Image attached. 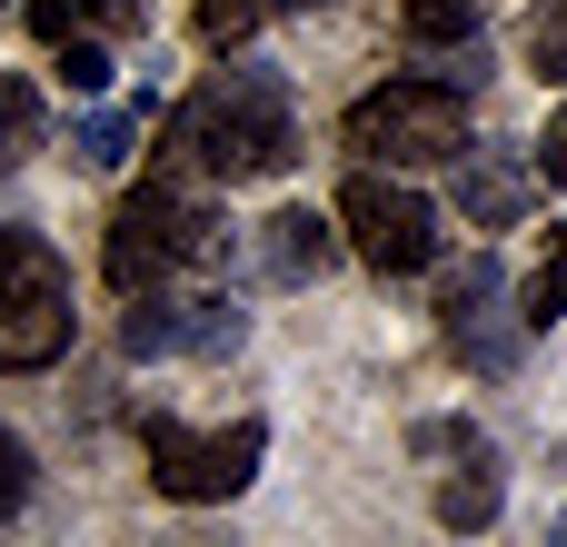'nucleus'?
<instances>
[{
	"label": "nucleus",
	"instance_id": "nucleus-1",
	"mask_svg": "<svg viewBox=\"0 0 567 547\" xmlns=\"http://www.w3.org/2000/svg\"><path fill=\"white\" fill-rule=\"evenodd\" d=\"M299 159V130H289V90L269 80V70H219L209 90H189L179 100V120H169V169L189 179H279Z\"/></svg>",
	"mask_w": 567,
	"mask_h": 547
},
{
	"label": "nucleus",
	"instance_id": "nucleus-2",
	"mask_svg": "<svg viewBox=\"0 0 567 547\" xmlns=\"http://www.w3.org/2000/svg\"><path fill=\"white\" fill-rule=\"evenodd\" d=\"M219 249H229V229H219V219L179 189V169H169V179H150V189H130V199H120L100 269H110V289H120V299H140V289H169V279L209 269Z\"/></svg>",
	"mask_w": 567,
	"mask_h": 547
},
{
	"label": "nucleus",
	"instance_id": "nucleus-3",
	"mask_svg": "<svg viewBox=\"0 0 567 547\" xmlns=\"http://www.w3.org/2000/svg\"><path fill=\"white\" fill-rule=\"evenodd\" d=\"M339 140L379 169H439V159H468V100L458 80H389L339 120Z\"/></svg>",
	"mask_w": 567,
	"mask_h": 547
},
{
	"label": "nucleus",
	"instance_id": "nucleus-4",
	"mask_svg": "<svg viewBox=\"0 0 567 547\" xmlns=\"http://www.w3.org/2000/svg\"><path fill=\"white\" fill-rule=\"evenodd\" d=\"M140 458H150V488H159V498L219 508V498H239V488L259 478L269 429H259V419H239V429H179V419L159 409V419H140Z\"/></svg>",
	"mask_w": 567,
	"mask_h": 547
},
{
	"label": "nucleus",
	"instance_id": "nucleus-5",
	"mask_svg": "<svg viewBox=\"0 0 567 547\" xmlns=\"http://www.w3.org/2000/svg\"><path fill=\"white\" fill-rule=\"evenodd\" d=\"M70 349V269L40 229H0V379Z\"/></svg>",
	"mask_w": 567,
	"mask_h": 547
},
{
	"label": "nucleus",
	"instance_id": "nucleus-6",
	"mask_svg": "<svg viewBox=\"0 0 567 547\" xmlns=\"http://www.w3.org/2000/svg\"><path fill=\"white\" fill-rule=\"evenodd\" d=\"M339 229H349V249H359L379 279H409V269L439 259V209H429L409 179H389L379 159L349 169V189H339Z\"/></svg>",
	"mask_w": 567,
	"mask_h": 547
},
{
	"label": "nucleus",
	"instance_id": "nucleus-7",
	"mask_svg": "<svg viewBox=\"0 0 567 547\" xmlns=\"http://www.w3.org/2000/svg\"><path fill=\"white\" fill-rule=\"evenodd\" d=\"M130 359H229L239 349V309L229 299H179V289H140L130 309Z\"/></svg>",
	"mask_w": 567,
	"mask_h": 547
},
{
	"label": "nucleus",
	"instance_id": "nucleus-8",
	"mask_svg": "<svg viewBox=\"0 0 567 547\" xmlns=\"http://www.w3.org/2000/svg\"><path fill=\"white\" fill-rule=\"evenodd\" d=\"M498 299H508V269H498V259H468V269L449 279V299H439V329H449V349H458L468 369H508V359H518V329L498 319Z\"/></svg>",
	"mask_w": 567,
	"mask_h": 547
},
{
	"label": "nucleus",
	"instance_id": "nucleus-9",
	"mask_svg": "<svg viewBox=\"0 0 567 547\" xmlns=\"http://www.w3.org/2000/svg\"><path fill=\"white\" fill-rule=\"evenodd\" d=\"M439 518H449V528H488V518H498V448L468 438V429H458V478L439 488Z\"/></svg>",
	"mask_w": 567,
	"mask_h": 547
},
{
	"label": "nucleus",
	"instance_id": "nucleus-10",
	"mask_svg": "<svg viewBox=\"0 0 567 547\" xmlns=\"http://www.w3.org/2000/svg\"><path fill=\"white\" fill-rule=\"evenodd\" d=\"M329 259H339V229H329L319 209H279V219H269V269H279V279H319Z\"/></svg>",
	"mask_w": 567,
	"mask_h": 547
},
{
	"label": "nucleus",
	"instance_id": "nucleus-11",
	"mask_svg": "<svg viewBox=\"0 0 567 547\" xmlns=\"http://www.w3.org/2000/svg\"><path fill=\"white\" fill-rule=\"evenodd\" d=\"M399 30H409L419 50H478V0H409Z\"/></svg>",
	"mask_w": 567,
	"mask_h": 547
},
{
	"label": "nucleus",
	"instance_id": "nucleus-12",
	"mask_svg": "<svg viewBox=\"0 0 567 547\" xmlns=\"http://www.w3.org/2000/svg\"><path fill=\"white\" fill-rule=\"evenodd\" d=\"M528 329H548V319H567V229H548V249H538V269H528Z\"/></svg>",
	"mask_w": 567,
	"mask_h": 547
},
{
	"label": "nucleus",
	"instance_id": "nucleus-13",
	"mask_svg": "<svg viewBox=\"0 0 567 547\" xmlns=\"http://www.w3.org/2000/svg\"><path fill=\"white\" fill-rule=\"evenodd\" d=\"M528 70H538L548 90H567V0H538V10H528Z\"/></svg>",
	"mask_w": 567,
	"mask_h": 547
},
{
	"label": "nucleus",
	"instance_id": "nucleus-14",
	"mask_svg": "<svg viewBox=\"0 0 567 547\" xmlns=\"http://www.w3.org/2000/svg\"><path fill=\"white\" fill-rule=\"evenodd\" d=\"M40 149V100H30V80H0V169H20Z\"/></svg>",
	"mask_w": 567,
	"mask_h": 547
},
{
	"label": "nucleus",
	"instance_id": "nucleus-15",
	"mask_svg": "<svg viewBox=\"0 0 567 547\" xmlns=\"http://www.w3.org/2000/svg\"><path fill=\"white\" fill-rule=\"evenodd\" d=\"M140 130H150V110H100V120L80 130V159H90V169H120Z\"/></svg>",
	"mask_w": 567,
	"mask_h": 547
},
{
	"label": "nucleus",
	"instance_id": "nucleus-16",
	"mask_svg": "<svg viewBox=\"0 0 567 547\" xmlns=\"http://www.w3.org/2000/svg\"><path fill=\"white\" fill-rule=\"evenodd\" d=\"M269 10H279V0H199V40H209V50H239Z\"/></svg>",
	"mask_w": 567,
	"mask_h": 547
},
{
	"label": "nucleus",
	"instance_id": "nucleus-17",
	"mask_svg": "<svg viewBox=\"0 0 567 547\" xmlns=\"http://www.w3.org/2000/svg\"><path fill=\"white\" fill-rule=\"evenodd\" d=\"M60 90H80V100H100L110 90V50L80 30V40H60Z\"/></svg>",
	"mask_w": 567,
	"mask_h": 547
},
{
	"label": "nucleus",
	"instance_id": "nucleus-18",
	"mask_svg": "<svg viewBox=\"0 0 567 547\" xmlns=\"http://www.w3.org/2000/svg\"><path fill=\"white\" fill-rule=\"evenodd\" d=\"M30 508V448H20V429H0V518H20Z\"/></svg>",
	"mask_w": 567,
	"mask_h": 547
},
{
	"label": "nucleus",
	"instance_id": "nucleus-19",
	"mask_svg": "<svg viewBox=\"0 0 567 547\" xmlns=\"http://www.w3.org/2000/svg\"><path fill=\"white\" fill-rule=\"evenodd\" d=\"M458 199H468L478 219H508V209H518V179H508V169H478V189L458 179Z\"/></svg>",
	"mask_w": 567,
	"mask_h": 547
},
{
	"label": "nucleus",
	"instance_id": "nucleus-20",
	"mask_svg": "<svg viewBox=\"0 0 567 547\" xmlns=\"http://www.w3.org/2000/svg\"><path fill=\"white\" fill-rule=\"evenodd\" d=\"M30 30L40 40H80L90 30V0H30Z\"/></svg>",
	"mask_w": 567,
	"mask_h": 547
},
{
	"label": "nucleus",
	"instance_id": "nucleus-21",
	"mask_svg": "<svg viewBox=\"0 0 567 547\" xmlns=\"http://www.w3.org/2000/svg\"><path fill=\"white\" fill-rule=\"evenodd\" d=\"M90 30H150V0H90Z\"/></svg>",
	"mask_w": 567,
	"mask_h": 547
},
{
	"label": "nucleus",
	"instance_id": "nucleus-22",
	"mask_svg": "<svg viewBox=\"0 0 567 547\" xmlns=\"http://www.w3.org/2000/svg\"><path fill=\"white\" fill-rule=\"evenodd\" d=\"M538 169H548V179H558V189H567V110H558V120H548V140H538Z\"/></svg>",
	"mask_w": 567,
	"mask_h": 547
}]
</instances>
